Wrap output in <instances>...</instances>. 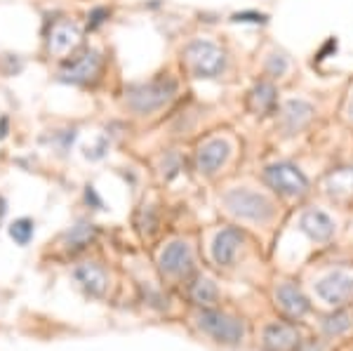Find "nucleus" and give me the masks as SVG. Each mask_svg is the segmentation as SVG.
Returning <instances> with one entry per match:
<instances>
[{"instance_id": "obj_26", "label": "nucleus", "mask_w": 353, "mask_h": 351, "mask_svg": "<svg viewBox=\"0 0 353 351\" xmlns=\"http://www.w3.org/2000/svg\"><path fill=\"white\" fill-rule=\"evenodd\" d=\"M109 151V139L106 137H99V141H97V146H92V149H88L85 151V156L90 158V161H99L101 156Z\"/></svg>"}, {"instance_id": "obj_14", "label": "nucleus", "mask_w": 353, "mask_h": 351, "mask_svg": "<svg viewBox=\"0 0 353 351\" xmlns=\"http://www.w3.org/2000/svg\"><path fill=\"white\" fill-rule=\"evenodd\" d=\"M276 297H278V304L283 307V311H288V314L294 316V319L304 316L306 311L311 309L309 299H306V295L294 285V283H283V285L278 288Z\"/></svg>"}, {"instance_id": "obj_10", "label": "nucleus", "mask_w": 353, "mask_h": 351, "mask_svg": "<svg viewBox=\"0 0 353 351\" xmlns=\"http://www.w3.org/2000/svg\"><path fill=\"white\" fill-rule=\"evenodd\" d=\"M231 144L226 139H210L198 149V170L205 174H214L217 170L229 161Z\"/></svg>"}, {"instance_id": "obj_25", "label": "nucleus", "mask_w": 353, "mask_h": 351, "mask_svg": "<svg viewBox=\"0 0 353 351\" xmlns=\"http://www.w3.org/2000/svg\"><path fill=\"white\" fill-rule=\"evenodd\" d=\"M106 19H109V10H106V8H94L92 12H90V17H88V28H90V31H94V28H99Z\"/></svg>"}, {"instance_id": "obj_13", "label": "nucleus", "mask_w": 353, "mask_h": 351, "mask_svg": "<svg viewBox=\"0 0 353 351\" xmlns=\"http://www.w3.org/2000/svg\"><path fill=\"white\" fill-rule=\"evenodd\" d=\"M243 245V234L238 229H221L217 236H214V243H212V257L214 262L226 267L236 259L238 254V248Z\"/></svg>"}, {"instance_id": "obj_28", "label": "nucleus", "mask_w": 353, "mask_h": 351, "mask_svg": "<svg viewBox=\"0 0 353 351\" xmlns=\"http://www.w3.org/2000/svg\"><path fill=\"white\" fill-rule=\"evenodd\" d=\"M85 198H88V203H92V205L97 208V210H101V208H104V203H101V198L97 196L94 186H88V191H85Z\"/></svg>"}, {"instance_id": "obj_15", "label": "nucleus", "mask_w": 353, "mask_h": 351, "mask_svg": "<svg viewBox=\"0 0 353 351\" xmlns=\"http://www.w3.org/2000/svg\"><path fill=\"white\" fill-rule=\"evenodd\" d=\"M264 339L271 349L276 351H290L299 344V330L290 323H271L266 328Z\"/></svg>"}, {"instance_id": "obj_23", "label": "nucleus", "mask_w": 353, "mask_h": 351, "mask_svg": "<svg viewBox=\"0 0 353 351\" xmlns=\"http://www.w3.org/2000/svg\"><path fill=\"white\" fill-rule=\"evenodd\" d=\"M10 236H12L19 245H26L33 236V222L31 219H17V222L10 226Z\"/></svg>"}, {"instance_id": "obj_4", "label": "nucleus", "mask_w": 353, "mask_h": 351, "mask_svg": "<svg viewBox=\"0 0 353 351\" xmlns=\"http://www.w3.org/2000/svg\"><path fill=\"white\" fill-rule=\"evenodd\" d=\"M264 179L273 191H278L281 196L288 198H299L309 191L306 174L297 166H292V163H273V166L266 168Z\"/></svg>"}, {"instance_id": "obj_1", "label": "nucleus", "mask_w": 353, "mask_h": 351, "mask_svg": "<svg viewBox=\"0 0 353 351\" xmlns=\"http://www.w3.org/2000/svg\"><path fill=\"white\" fill-rule=\"evenodd\" d=\"M176 92V83L163 76L149 83H139L128 88V106L137 113H151L168 104Z\"/></svg>"}, {"instance_id": "obj_18", "label": "nucleus", "mask_w": 353, "mask_h": 351, "mask_svg": "<svg viewBox=\"0 0 353 351\" xmlns=\"http://www.w3.org/2000/svg\"><path fill=\"white\" fill-rule=\"evenodd\" d=\"M250 106H252V111L259 113V116L271 113L276 109V88L266 81L257 83L252 92H250Z\"/></svg>"}, {"instance_id": "obj_2", "label": "nucleus", "mask_w": 353, "mask_h": 351, "mask_svg": "<svg viewBox=\"0 0 353 351\" xmlns=\"http://www.w3.org/2000/svg\"><path fill=\"white\" fill-rule=\"evenodd\" d=\"M224 205L236 214V217L250 219V222H269L276 212L273 203L264 194L250 189H231L224 196Z\"/></svg>"}, {"instance_id": "obj_16", "label": "nucleus", "mask_w": 353, "mask_h": 351, "mask_svg": "<svg viewBox=\"0 0 353 351\" xmlns=\"http://www.w3.org/2000/svg\"><path fill=\"white\" fill-rule=\"evenodd\" d=\"M327 196L334 201H349L353 198V168H341L334 170L332 174H327L325 179Z\"/></svg>"}, {"instance_id": "obj_30", "label": "nucleus", "mask_w": 353, "mask_h": 351, "mask_svg": "<svg viewBox=\"0 0 353 351\" xmlns=\"http://www.w3.org/2000/svg\"><path fill=\"white\" fill-rule=\"evenodd\" d=\"M346 118L353 123V94H351V99H349V104H346Z\"/></svg>"}, {"instance_id": "obj_19", "label": "nucleus", "mask_w": 353, "mask_h": 351, "mask_svg": "<svg viewBox=\"0 0 353 351\" xmlns=\"http://www.w3.org/2000/svg\"><path fill=\"white\" fill-rule=\"evenodd\" d=\"M191 297H193V302L203 304V307H212V304L217 302V285L210 279L196 281L191 288Z\"/></svg>"}, {"instance_id": "obj_29", "label": "nucleus", "mask_w": 353, "mask_h": 351, "mask_svg": "<svg viewBox=\"0 0 353 351\" xmlns=\"http://www.w3.org/2000/svg\"><path fill=\"white\" fill-rule=\"evenodd\" d=\"M8 134V118H0V139Z\"/></svg>"}, {"instance_id": "obj_11", "label": "nucleus", "mask_w": 353, "mask_h": 351, "mask_svg": "<svg viewBox=\"0 0 353 351\" xmlns=\"http://www.w3.org/2000/svg\"><path fill=\"white\" fill-rule=\"evenodd\" d=\"M78 45H81V28L73 24V21H57L48 41L50 52L54 57H66Z\"/></svg>"}, {"instance_id": "obj_6", "label": "nucleus", "mask_w": 353, "mask_h": 351, "mask_svg": "<svg viewBox=\"0 0 353 351\" xmlns=\"http://www.w3.org/2000/svg\"><path fill=\"white\" fill-rule=\"evenodd\" d=\"M101 69V57L94 50H88L81 57H73L71 61H66L64 69L59 71V81L64 83H76V85H85L90 81H94L97 73Z\"/></svg>"}, {"instance_id": "obj_8", "label": "nucleus", "mask_w": 353, "mask_h": 351, "mask_svg": "<svg viewBox=\"0 0 353 351\" xmlns=\"http://www.w3.org/2000/svg\"><path fill=\"white\" fill-rule=\"evenodd\" d=\"M316 292L325 299L327 304H344L346 299L353 297V276L341 274V271H334V274H327L325 279L318 281Z\"/></svg>"}, {"instance_id": "obj_21", "label": "nucleus", "mask_w": 353, "mask_h": 351, "mask_svg": "<svg viewBox=\"0 0 353 351\" xmlns=\"http://www.w3.org/2000/svg\"><path fill=\"white\" fill-rule=\"evenodd\" d=\"M353 323V316L349 311H334L332 316H327L325 321H323V328H325L327 335H341V332H346Z\"/></svg>"}, {"instance_id": "obj_17", "label": "nucleus", "mask_w": 353, "mask_h": 351, "mask_svg": "<svg viewBox=\"0 0 353 351\" xmlns=\"http://www.w3.org/2000/svg\"><path fill=\"white\" fill-rule=\"evenodd\" d=\"M76 279L83 283V288L90 295H104L106 285H109L106 271L101 269L99 264H83V267H78Z\"/></svg>"}, {"instance_id": "obj_24", "label": "nucleus", "mask_w": 353, "mask_h": 351, "mask_svg": "<svg viewBox=\"0 0 353 351\" xmlns=\"http://www.w3.org/2000/svg\"><path fill=\"white\" fill-rule=\"evenodd\" d=\"M231 21H236V24H266V21H269V17L248 10V12H236L231 17Z\"/></svg>"}, {"instance_id": "obj_27", "label": "nucleus", "mask_w": 353, "mask_h": 351, "mask_svg": "<svg viewBox=\"0 0 353 351\" xmlns=\"http://www.w3.org/2000/svg\"><path fill=\"white\" fill-rule=\"evenodd\" d=\"M337 48H339L337 38H330V41H327V43L321 48V52L316 54V61H318V64H321V61H325L330 54H334V52H337Z\"/></svg>"}, {"instance_id": "obj_22", "label": "nucleus", "mask_w": 353, "mask_h": 351, "mask_svg": "<svg viewBox=\"0 0 353 351\" xmlns=\"http://www.w3.org/2000/svg\"><path fill=\"white\" fill-rule=\"evenodd\" d=\"M290 71V59L285 52H271L266 59V73L271 78H283Z\"/></svg>"}, {"instance_id": "obj_12", "label": "nucleus", "mask_w": 353, "mask_h": 351, "mask_svg": "<svg viewBox=\"0 0 353 351\" xmlns=\"http://www.w3.org/2000/svg\"><path fill=\"white\" fill-rule=\"evenodd\" d=\"M299 229L304 231L311 241L325 243V241L332 239L334 222L323 210H306L299 219Z\"/></svg>"}, {"instance_id": "obj_3", "label": "nucleus", "mask_w": 353, "mask_h": 351, "mask_svg": "<svg viewBox=\"0 0 353 351\" xmlns=\"http://www.w3.org/2000/svg\"><path fill=\"white\" fill-rule=\"evenodd\" d=\"M186 61L196 78H217L226 69V54L210 41H193L186 48Z\"/></svg>"}, {"instance_id": "obj_7", "label": "nucleus", "mask_w": 353, "mask_h": 351, "mask_svg": "<svg viewBox=\"0 0 353 351\" xmlns=\"http://www.w3.org/2000/svg\"><path fill=\"white\" fill-rule=\"evenodd\" d=\"M313 116H316V109H313L309 101H304V99H288L285 104H283V111H281V128H283V132H285L288 137H292V134L301 132V130H304L313 121Z\"/></svg>"}, {"instance_id": "obj_9", "label": "nucleus", "mask_w": 353, "mask_h": 351, "mask_svg": "<svg viewBox=\"0 0 353 351\" xmlns=\"http://www.w3.org/2000/svg\"><path fill=\"white\" fill-rule=\"evenodd\" d=\"M161 269L165 271V274L176 276V279H181V276H189L193 271L191 248L186 245V243H181V241L170 243V245L165 248L163 254H161Z\"/></svg>"}, {"instance_id": "obj_20", "label": "nucleus", "mask_w": 353, "mask_h": 351, "mask_svg": "<svg viewBox=\"0 0 353 351\" xmlns=\"http://www.w3.org/2000/svg\"><path fill=\"white\" fill-rule=\"evenodd\" d=\"M92 239H94V226L88 222H81L71 229V234H68V239H66V245H68V250H81V248L88 245Z\"/></svg>"}, {"instance_id": "obj_5", "label": "nucleus", "mask_w": 353, "mask_h": 351, "mask_svg": "<svg viewBox=\"0 0 353 351\" xmlns=\"http://www.w3.org/2000/svg\"><path fill=\"white\" fill-rule=\"evenodd\" d=\"M198 325L203 328L208 335L224 344H238L245 335V328L238 319H233L229 314H219V311H203L198 316Z\"/></svg>"}]
</instances>
